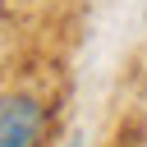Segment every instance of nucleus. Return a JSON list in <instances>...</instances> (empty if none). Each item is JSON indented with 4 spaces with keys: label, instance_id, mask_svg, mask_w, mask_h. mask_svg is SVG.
<instances>
[{
    "label": "nucleus",
    "instance_id": "nucleus-1",
    "mask_svg": "<svg viewBox=\"0 0 147 147\" xmlns=\"http://www.w3.org/2000/svg\"><path fill=\"white\" fill-rule=\"evenodd\" d=\"M46 129V110L28 92L0 96V147H37Z\"/></svg>",
    "mask_w": 147,
    "mask_h": 147
},
{
    "label": "nucleus",
    "instance_id": "nucleus-2",
    "mask_svg": "<svg viewBox=\"0 0 147 147\" xmlns=\"http://www.w3.org/2000/svg\"><path fill=\"white\" fill-rule=\"evenodd\" d=\"M74 147H78V142H74Z\"/></svg>",
    "mask_w": 147,
    "mask_h": 147
}]
</instances>
